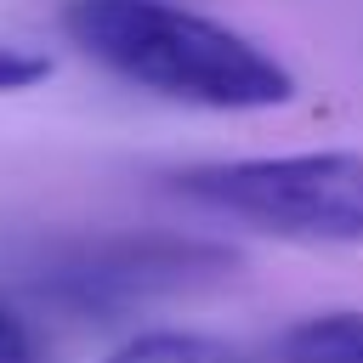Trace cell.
Masks as SVG:
<instances>
[{
	"label": "cell",
	"instance_id": "6da1fadb",
	"mask_svg": "<svg viewBox=\"0 0 363 363\" xmlns=\"http://www.w3.org/2000/svg\"><path fill=\"white\" fill-rule=\"evenodd\" d=\"M62 34L108 74L193 108H284L295 74L250 34L170 0H74Z\"/></svg>",
	"mask_w": 363,
	"mask_h": 363
},
{
	"label": "cell",
	"instance_id": "7a4b0ae2",
	"mask_svg": "<svg viewBox=\"0 0 363 363\" xmlns=\"http://www.w3.org/2000/svg\"><path fill=\"white\" fill-rule=\"evenodd\" d=\"M176 193L306 244H363V153H261L216 159L176 176Z\"/></svg>",
	"mask_w": 363,
	"mask_h": 363
},
{
	"label": "cell",
	"instance_id": "3957f363",
	"mask_svg": "<svg viewBox=\"0 0 363 363\" xmlns=\"http://www.w3.org/2000/svg\"><path fill=\"white\" fill-rule=\"evenodd\" d=\"M238 267V255L199 233H96L51 244L28 278V289L74 318H125L130 306L216 284Z\"/></svg>",
	"mask_w": 363,
	"mask_h": 363
},
{
	"label": "cell",
	"instance_id": "277c9868",
	"mask_svg": "<svg viewBox=\"0 0 363 363\" xmlns=\"http://www.w3.org/2000/svg\"><path fill=\"white\" fill-rule=\"evenodd\" d=\"M272 363H363V312L329 306L295 318L272 340Z\"/></svg>",
	"mask_w": 363,
	"mask_h": 363
},
{
	"label": "cell",
	"instance_id": "5b68a950",
	"mask_svg": "<svg viewBox=\"0 0 363 363\" xmlns=\"http://www.w3.org/2000/svg\"><path fill=\"white\" fill-rule=\"evenodd\" d=\"M108 363H261V357L199 329H142L125 346H113Z\"/></svg>",
	"mask_w": 363,
	"mask_h": 363
},
{
	"label": "cell",
	"instance_id": "8992f818",
	"mask_svg": "<svg viewBox=\"0 0 363 363\" xmlns=\"http://www.w3.org/2000/svg\"><path fill=\"white\" fill-rule=\"evenodd\" d=\"M45 74H51V57H45V51L0 40V91H28V85H40Z\"/></svg>",
	"mask_w": 363,
	"mask_h": 363
},
{
	"label": "cell",
	"instance_id": "52a82bcc",
	"mask_svg": "<svg viewBox=\"0 0 363 363\" xmlns=\"http://www.w3.org/2000/svg\"><path fill=\"white\" fill-rule=\"evenodd\" d=\"M0 363H45L40 335H34L11 306H0Z\"/></svg>",
	"mask_w": 363,
	"mask_h": 363
}]
</instances>
